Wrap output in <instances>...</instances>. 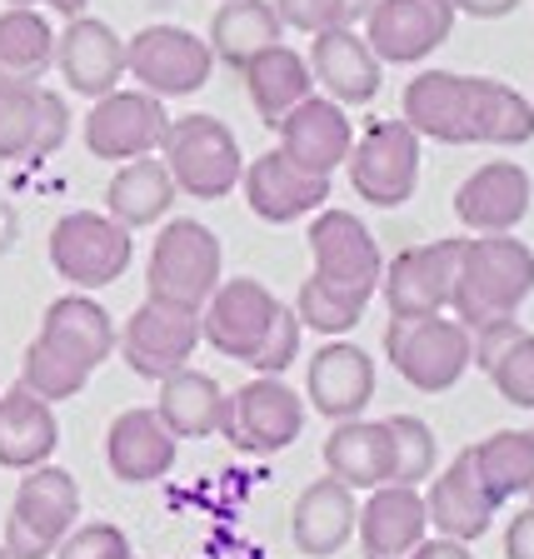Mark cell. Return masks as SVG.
Wrapping results in <instances>:
<instances>
[{
	"instance_id": "1",
	"label": "cell",
	"mask_w": 534,
	"mask_h": 559,
	"mask_svg": "<svg viewBox=\"0 0 534 559\" xmlns=\"http://www.w3.org/2000/svg\"><path fill=\"white\" fill-rule=\"evenodd\" d=\"M534 295V250L514 235H465L450 314L465 330L510 320Z\"/></svg>"
},
{
	"instance_id": "2",
	"label": "cell",
	"mask_w": 534,
	"mask_h": 559,
	"mask_svg": "<svg viewBox=\"0 0 534 559\" xmlns=\"http://www.w3.org/2000/svg\"><path fill=\"white\" fill-rule=\"evenodd\" d=\"M225 280L221 235L200 221H165L145 260V300L175 305V310H205L215 285Z\"/></svg>"
},
{
	"instance_id": "3",
	"label": "cell",
	"mask_w": 534,
	"mask_h": 559,
	"mask_svg": "<svg viewBox=\"0 0 534 559\" xmlns=\"http://www.w3.org/2000/svg\"><path fill=\"white\" fill-rule=\"evenodd\" d=\"M384 360L395 365V374L419 390V395H444L465 380L475 365V340L454 314H390L384 325Z\"/></svg>"
},
{
	"instance_id": "4",
	"label": "cell",
	"mask_w": 534,
	"mask_h": 559,
	"mask_svg": "<svg viewBox=\"0 0 534 559\" xmlns=\"http://www.w3.org/2000/svg\"><path fill=\"white\" fill-rule=\"evenodd\" d=\"M161 160L170 170L175 190L190 200H225L235 195L245 175V155L235 130L221 116H175L165 130Z\"/></svg>"
},
{
	"instance_id": "5",
	"label": "cell",
	"mask_w": 534,
	"mask_h": 559,
	"mask_svg": "<svg viewBox=\"0 0 534 559\" xmlns=\"http://www.w3.org/2000/svg\"><path fill=\"white\" fill-rule=\"evenodd\" d=\"M310 280L325 285L330 295L340 300H355V305H370V295L380 290L384 280V255H380V240L370 235V225L355 215V210H335L325 205L320 215H310Z\"/></svg>"
},
{
	"instance_id": "6",
	"label": "cell",
	"mask_w": 534,
	"mask_h": 559,
	"mask_svg": "<svg viewBox=\"0 0 534 559\" xmlns=\"http://www.w3.org/2000/svg\"><path fill=\"white\" fill-rule=\"evenodd\" d=\"M135 230H126L120 221H110L105 210H70L50 225V270L66 280L70 290H105L135 260Z\"/></svg>"
},
{
	"instance_id": "7",
	"label": "cell",
	"mask_w": 534,
	"mask_h": 559,
	"mask_svg": "<svg viewBox=\"0 0 534 559\" xmlns=\"http://www.w3.org/2000/svg\"><path fill=\"white\" fill-rule=\"evenodd\" d=\"M75 520H81V485H75V475L60 465L25 469V479L15 485L11 514H5L0 545L11 549V559H50L60 549V539L75 530Z\"/></svg>"
},
{
	"instance_id": "8",
	"label": "cell",
	"mask_w": 534,
	"mask_h": 559,
	"mask_svg": "<svg viewBox=\"0 0 534 559\" xmlns=\"http://www.w3.org/2000/svg\"><path fill=\"white\" fill-rule=\"evenodd\" d=\"M126 75L135 81V91L155 95V100H180L210 85L215 75V56L210 40L195 35L190 25H145L126 40Z\"/></svg>"
},
{
	"instance_id": "9",
	"label": "cell",
	"mask_w": 534,
	"mask_h": 559,
	"mask_svg": "<svg viewBox=\"0 0 534 559\" xmlns=\"http://www.w3.org/2000/svg\"><path fill=\"white\" fill-rule=\"evenodd\" d=\"M349 190L365 205L400 210L419 190V135L405 120H370L349 145Z\"/></svg>"
},
{
	"instance_id": "10",
	"label": "cell",
	"mask_w": 534,
	"mask_h": 559,
	"mask_svg": "<svg viewBox=\"0 0 534 559\" xmlns=\"http://www.w3.org/2000/svg\"><path fill=\"white\" fill-rule=\"evenodd\" d=\"M305 435V400L280 374H256L225 395L221 440H230L245 454H280Z\"/></svg>"
},
{
	"instance_id": "11",
	"label": "cell",
	"mask_w": 534,
	"mask_h": 559,
	"mask_svg": "<svg viewBox=\"0 0 534 559\" xmlns=\"http://www.w3.org/2000/svg\"><path fill=\"white\" fill-rule=\"evenodd\" d=\"M165 130H170L165 100L120 85V91L100 95V100L91 105L81 135H85V151H91L95 160L126 165V160H140V155H161Z\"/></svg>"
},
{
	"instance_id": "12",
	"label": "cell",
	"mask_w": 534,
	"mask_h": 559,
	"mask_svg": "<svg viewBox=\"0 0 534 559\" xmlns=\"http://www.w3.org/2000/svg\"><path fill=\"white\" fill-rule=\"evenodd\" d=\"M200 345V314L175 310L161 300H140L120 325V360L140 374V380H170L175 370H186L195 360Z\"/></svg>"
},
{
	"instance_id": "13",
	"label": "cell",
	"mask_w": 534,
	"mask_h": 559,
	"mask_svg": "<svg viewBox=\"0 0 534 559\" xmlns=\"http://www.w3.org/2000/svg\"><path fill=\"white\" fill-rule=\"evenodd\" d=\"M275 314H280V300L270 285H260L250 275L221 280L215 295L205 300V310H200V340L210 349H221L225 360L250 365V355L265 345Z\"/></svg>"
},
{
	"instance_id": "14",
	"label": "cell",
	"mask_w": 534,
	"mask_h": 559,
	"mask_svg": "<svg viewBox=\"0 0 534 559\" xmlns=\"http://www.w3.org/2000/svg\"><path fill=\"white\" fill-rule=\"evenodd\" d=\"M454 15V0H375L360 35L380 66H419L450 40Z\"/></svg>"
},
{
	"instance_id": "15",
	"label": "cell",
	"mask_w": 534,
	"mask_h": 559,
	"mask_svg": "<svg viewBox=\"0 0 534 559\" xmlns=\"http://www.w3.org/2000/svg\"><path fill=\"white\" fill-rule=\"evenodd\" d=\"M460 235L450 240H425V245H410L400 250L395 260H384V305L390 314H444L450 310V295H454V275H460Z\"/></svg>"
},
{
	"instance_id": "16",
	"label": "cell",
	"mask_w": 534,
	"mask_h": 559,
	"mask_svg": "<svg viewBox=\"0 0 534 559\" xmlns=\"http://www.w3.org/2000/svg\"><path fill=\"white\" fill-rule=\"evenodd\" d=\"M70 110L66 95L46 85H15L0 81V160H46L66 145Z\"/></svg>"
},
{
	"instance_id": "17",
	"label": "cell",
	"mask_w": 534,
	"mask_h": 559,
	"mask_svg": "<svg viewBox=\"0 0 534 559\" xmlns=\"http://www.w3.org/2000/svg\"><path fill=\"white\" fill-rule=\"evenodd\" d=\"M534 205V180L520 160H489L454 190V215L470 235H514Z\"/></svg>"
},
{
	"instance_id": "18",
	"label": "cell",
	"mask_w": 534,
	"mask_h": 559,
	"mask_svg": "<svg viewBox=\"0 0 534 559\" xmlns=\"http://www.w3.org/2000/svg\"><path fill=\"white\" fill-rule=\"evenodd\" d=\"M470 110H475V75L460 70H419L400 95V120L435 145H475Z\"/></svg>"
},
{
	"instance_id": "19",
	"label": "cell",
	"mask_w": 534,
	"mask_h": 559,
	"mask_svg": "<svg viewBox=\"0 0 534 559\" xmlns=\"http://www.w3.org/2000/svg\"><path fill=\"white\" fill-rule=\"evenodd\" d=\"M280 145L290 165H300L305 175H335L349 160V145H355V126H349L345 105H335L330 95H310L290 110V116L275 126Z\"/></svg>"
},
{
	"instance_id": "20",
	"label": "cell",
	"mask_w": 534,
	"mask_h": 559,
	"mask_svg": "<svg viewBox=\"0 0 534 559\" xmlns=\"http://www.w3.org/2000/svg\"><path fill=\"white\" fill-rule=\"evenodd\" d=\"M56 70L75 95L100 100L126 81V35H116L95 15H75L56 35Z\"/></svg>"
},
{
	"instance_id": "21",
	"label": "cell",
	"mask_w": 534,
	"mask_h": 559,
	"mask_svg": "<svg viewBox=\"0 0 534 559\" xmlns=\"http://www.w3.org/2000/svg\"><path fill=\"white\" fill-rule=\"evenodd\" d=\"M245 205L256 210L265 225H295L320 215L330 200V180L325 175H305L300 165H290L280 151H265L245 165L240 175Z\"/></svg>"
},
{
	"instance_id": "22",
	"label": "cell",
	"mask_w": 534,
	"mask_h": 559,
	"mask_svg": "<svg viewBox=\"0 0 534 559\" xmlns=\"http://www.w3.org/2000/svg\"><path fill=\"white\" fill-rule=\"evenodd\" d=\"M310 75L315 85L330 95L335 105H370L384 85V66L370 50V40L360 35V25H340V31L310 35Z\"/></svg>"
},
{
	"instance_id": "23",
	"label": "cell",
	"mask_w": 534,
	"mask_h": 559,
	"mask_svg": "<svg viewBox=\"0 0 534 559\" xmlns=\"http://www.w3.org/2000/svg\"><path fill=\"white\" fill-rule=\"evenodd\" d=\"M425 495V520H430L435 535L460 539V545H475L479 535H489V524L500 514V504L485 495L475 475V460H470V444L454 454L440 475H430V489Z\"/></svg>"
},
{
	"instance_id": "24",
	"label": "cell",
	"mask_w": 534,
	"mask_h": 559,
	"mask_svg": "<svg viewBox=\"0 0 534 559\" xmlns=\"http://www.w3.org/2000/svg\"><path fill=\"white\" fill-rule=\"evenodd\" d=\"M305 395L315 415L325 419H360L365 405L375 400V360L349 340H330L315 349L310 370H305Z\"/></svg>"
},
{
	"instance_id": "25",
	"label": "cell",
	"mask_w": 534,
	"mask_h": 559,
	"mask_svg": "<svg viewBox=\"0 0 534 559\" xmlns=\"http://www.w3.org/2000/svg\"><path fill=\"white\" fill-rule=\"evenodd\" d=\"M355 535H360L365 559H410L430 539L425 495L410 485L370 489V500L360 504V520H355Z\"/></svg>"
},
{
	"instance_id": "26",
	"label": "cell",
	"mask_w": 534,
	"mask_h": 559,
	"mask_svg": "<svg viewBox=\"0 0 534 559\" xmlns=\"http://www.w3.org/2000/svg\"><path fill=\"white\" fill-rule=\"evenodd\" d=\"M35 340H46V345L60 349L66 360H75L81 370L95 374L110 355H116L120 330L100 300H91L85 290H70V295H60V300L46 305V320H40V335Z\"/></svg>"
},
{
	"instance_id": "27",
	"label": "cell",
	"mask_w": 534,
	"mask_h": 559,
	"mask_svg": "<svg viewBox=\"0 0 534 559\" xmlns=\"http://www.w3.org/2000/svg\"><path fill=\"white\" fill-rule=\"evenodd\" d=\"M175 444L155 409H126L105 430V465L120 485H155L175 469Z\"/></svg>"
},
{
	"instance_id": "28",
	"label": "cell",
	"mask_w": 534,
	"mask_h": 559,
	"mask_svg": "<svg viewBox=\"0 0 534 559\" xmlns=\"http://www.w3.org/2000/svg\"><path fill=\"white\" fill-rule=\"evenodd\" d=\"M355 520H360L355 489L325 475L300 489V500L290 510V539L305 559H335L355 539Z\"/></svg>"
},
{
	"instance_id": "29",
	"label": "cell",
	"mask_w": 534,
	"mask_h": 559,
	"mask_svg": "<svg viewBox=\"0 0 534 559\" xmlns=\"http://www.w3.org/2000/svg\"><path fill=\"white\" fill-rule=\"evenodd\" d=\"M60 444L56 405H46L40 395H31L25 384L0 395V469H40L50 465V454Z\"/></svg>"
},
{
	"instance_id": "30",
	"label": "cell",
	"mask_w": 534,
	"mask_h": 559,
	"mask_svg": "<svg viewBox=\"0 0 534 559\" xmlns=\"http://www.w3.org/2000/svg\"><path fill=\"white\" fill-rule=\"evenodd\" d=\"M325 469L330 479L349 489H380L395 475V450H390V430L384 419H340L325 440Z\"/></svg>"
},
{
	"instance_id": "31",
	"label": "cell",
	"mask_w": 534,
	"mask_h": 559,
	"mask_svg": "<svg viewBox=\"0 0 534 559\" xmlns=\"http://www.w3.org/2000/svg\"><path fill=\"white\" fill-rule=\"evenodd\" d=\"M240 81H245L250 105H256L260 126H270V130L290 116L300 100H310V95H315L310 60H305L295 46H285V40H280V46H270L265 56L250 60V66L240 70Z\"/></svg>"
},
{
	"instance_id": "32",
	"label": "cell",
	"mask_w": 534,
	"mask_h": 559,
	"mask_svg": "<svg viewBox=\"0 0 534 559\" xmlns=\"http://www.w3.org/2000/svg\"><path fill=\"white\" fill-rule=\"evenodd\" d=\"M175 200H180V190H175L165 160L161 155H140V160H126L110 175V186H105V215L120 221L126 230H145V225L170 215Z\"/></svg>"
},
{
	"instance_id": "33",
	"label": "cell",
	"mask_w": 534,
	"mask_h": 559,
	"mask_svg": "<svg viewBox=\"0 0 534 559\" xmlns=\"http://www.w3.org/2000/svg\"><path fill=\"white\" fill-rule=\"evenodd\" d=\"M205 40H210L215 66L245 70L256 56H265L270 46L285 40V25H280V15H275L270 0H221V11H215V21H210Z\"/></svg>"
},
{
	"instance_id": "34",
	"label": "cell",
	"mask_w": 534,
	"mask_h": 559,
	"mask_svg": "<svg viewBox=\"0 0 534 559\" xmlns=\"http://www.w3.org/2000/svg\"><path fill=\"white\" fill-rule=\"evenodd\" d=\"M155 415L175 440H210L221 435V415H225V390L215 374L195 370H175L170 380H161V395H155Z\"/></svg>"
},
{
	"instance_id": "35",
	"label": "cell",
	"mask_w": 534,
	"mask_h": 559,
	"mask_svg": "<svg viewBox=\"0 0 534 559\" xmlns=\"http://www.w3.org/2000/svg\"><path fill=\"white\" fill-rule=\"evenodd\" d=\"M56 70V31L35 5H5L0 11V81L40 85Z\"/></svg>"
},
{
	"instance_id": "36",
	"label": "cell",
	"mask_w": 534,
	"mask_h": 559,
	"mask_svg": "<svg viewBox=\"0 0 534 559\" xmlns=\"http://www.w3.org/2000/svg\"><path fill=\"white\" fill-rule=\"evenodd\" d=\"M470 460H475V475L485 485V495L500 510L510 500H530V489H534V435L530 430L485 435V440L470 444Z\"/></svg>"
},
{
	"instance_id": "37",
	"label": "cell",
	"mask_w": 534,
	"mask_h": 559,
	"mask_svg": "<svg viewBox=\"0 0 534 559\" xmlns=\"http://www.w3.org/2000/svg\"><path fill=\"white\" fill-rule=\"evenodd\" d=\"M470 140H475V145H495V151L530 145V140H534V105L524 100L514 85L495 81V75H475Z\"/></svg>"
},
{
	"instance_id": "38",
	"label": "cell",
	"mask_w": 534,
	"mask_h": 559,
	"mask_svg": "<svg viewBox=\"0 0 534 559\" xmlns=\"http://www.w3.org/2000/svg\"><path fill=\"white\" fill-rule=\"evenodd\" d=\"M384 430H390V450H395V475H390V485L419 489L435 475V465H440V440H435V430L419 415H390Z\"/></svg>"
},
{
	"instance_id": "39",
	"label": "cell",
	"mask_w": 534,
	"mask_h": 559,
	"mask_svg": "<svg viewBox=\"0 0 534 559\" xmlns=\"http://www.w3.org/2000/svg\"><path fill=\"white\" fill-rule=\"evenodd\" d=\"M85 380H91V370H81L75 360H66L60 349H50L46 340H31L21 355V384L31 390V395H40L46 405H56V400H75L85 390Z\"/></svg>"
},
{
	"instance_id": "40",
	"label": "cell",
	"mask_w": 534,
	"mask_h": 559,
	"mask_svg": "<svg viewBox=\"0 0 534 559\" xmlns=\"http://www.w3.org/2000/svg\"><path fill=\"white\" fill-rule=\"evenodd\" d=\"M485 374L500 390V400H510L514 409H534V330H520Z\"/></svg>"
},
{
	"instance_id": "41",
	"label": "cell",
	"mask_w": 534,
	"mask_h": 559,
	"mask_svg": "<svg viewBox=\"0 0 534 559\" xmlns=\"http://www.w3.org/2000/svg\"><path fill=\"white\" fill-rule=\"evenodd\" d=\"M295 314H300V325L315 330V335H349V330L365 320V305L355 300H340V295H330L325 285H315V280H305L300 295H295Z\"/></svg>"
},
{
	"instance_id": "42",
	"label": "cell",
	"mask_w": 534,
	"mask_h": 559,
	"mask_svg": "<svg viewBox=\"0 0 534 559\" xmlns=\"http://www.w3.org/2000/svg\"><path fill=\"white\" fill-rule=\"evenodd\" d=\"M50 559H130V535L110 520L75 524Z\"/></svg>"
},
{
	"instance_id": "43",
	"label": "cell",
	"mask_w": 534,
	"mask_h": 559,
	"mask_svg": "<svg viewBox=\"0 0 534 559\" xmlns=\"http://www.w3.org/2000/svg\"><path fill=\"white\" fill-rule=\"evenodd\" d=\"M300 335H305L300 314L280 305V314H275V325H270L265 345L250 355V370H256V374H285L295 360H300Z\"/></svg>"
},
{
	"instance_id": "44",
	"label": "cell",
	"mask_w": 534,
	"mask_h": 559,
	"mask_svg": "<svg viewBox=\"0 0 534 559\" xmlns=\"http://www.w3.org/2000/svg\"><path fill=\"white\" fill-rule=\"evenodd\" d=\"M270 5H275L285 31H300V35H325V31H340V25H355L345 0H270Z\"/></svg>"
},
{
	"instance_id": "45",
	"label": "cell",
	"mask_w": 534,
	"mask_h": 559,
	"mask_svg": "<svg viewBox=\"0 0 534 559\" xmlns=\"http://www.w3.org/2000/svg\"><path fill=\"white\" fill-rule=\"evenodd\" d=\"M505 559H534V504L505 524Z\"/></svg>"
},
{
	"instance_id": "46",
	"label": "cell",
	"mask_w": 534,
	"mask_h": 559,
	"mask_svg": "<svg viewBox=\"0 0 534 559\" xmlns=\"http://www.w3.org/2000/svg\"><path fill=\"white\" fill-rule=\"evenodd\" d=\"M524 0H454V11L460 15H475V21H505L514 15Z\"/></svg>"
},
{
	"instance_id": "47",
	"label": "cell",
	"mask_w": 534,
	"mask_h": 559,
	"mask_svg": "<svg viewBox=\"0 0 534 559\" xmlns=\"http://www.w3.org/2000/svg\"><path fill=\"white\" fill-rule=\"evenodd\" d=\"M410 559H475V549H470V545H460V539L430 535V539H425V545H419Z\"/></svg>"
},
{
	"instance_id": "48",
	"label": "cell",
	"mask_w": 534,
	"mask_h": 559,
	"mask_svg": "<svg viewBox=\"0 0 534 559\" xmlns=\"http://www.w3.org/2000/svg\"><path fill=\"white\" fill-rule=\"evenodd\" d=\"M40 5H50L56 15H66V21H75V15H85V5L91 0H40Z\"/></svg>"
},
{
	"instance_id": "49",
	"label": "cell",
	"mask_w": 534,
	"mask_h": 559,
	"mask_svg": "<svg viewBox=\"0 0 534 559\" xmlns=\"http://www.w3.org/2000/svg\"><path fill=\"white\" fill-rule=\"evenodd\" d=\"M345 5H349V21L355 25H365V15L375 11V0H345Z\"/></svg>"
},
{
	"instance_id": "50",
	"label": "cell",
	"mask_w": 534,
	"mask_h": 559,
	"mask_svg": "<svg viewBox=\"0 0 534 559\" xmlns=\"http://www.w3.org/2000/svg\"><path fill=\"white\" fill-rule=\"evenodd\" d=\"M11 245V215H5V205H0V250Z\"/></svg>"
},
{
	"instance_id": "51",
	"label": "cell",
	"mask_w": 534,
	"mask_h": 559,
	"mask_svg": "<svg viewBox=\"0 0 534 559\" xmlns=\"http://www.w3.org/2000/svg\"><path fill=\"white\" fill-rule=\"evenodd\" d=\"M5 5H40V0H5Z\"/></svg>"
},
{
	"instance_id": "52",
	"label": "cell",
	"mask_w": 534,
	"mask_h": 559,
	"mask_svg": "<svg viewBox=\"0 0 534 559\" xmlns=\"http://www.w3.org/2000/svg\"><path fill=\"white\" fill-rule=\"evenodd\" d=\"M0 559H11V549H5V545H0Z\"/></svg>"
},
{
	"instance_id": "53",
	"label": "cell",
	"mask_w": 534,
	"mask_h": 559,
	"mask_svg": "<svg viewBox=\"0 0 534 559\" xmlns=\"http://www.w3.org/2000/svg\"><path fill=\"white\" fill-rule=\"evenodd\" d=\"M530 435H534V430H530ZM530 504H534V489H530Z\"/></svg>"
},
{
	"instance_id": "54",
	"label": "cell",
	"mask_w": 534,
	"mask_h": 559,
	"mask_svg": "<svg viewBox=\"0 0 534 559\" xmlns=\"http://www.w3.org/2000/svg\"><path fill=\"white\" fill-rule=\"evenodd\" d=\"M130 559H135V555H130Z\"/></svg>"
}]
</instances>
